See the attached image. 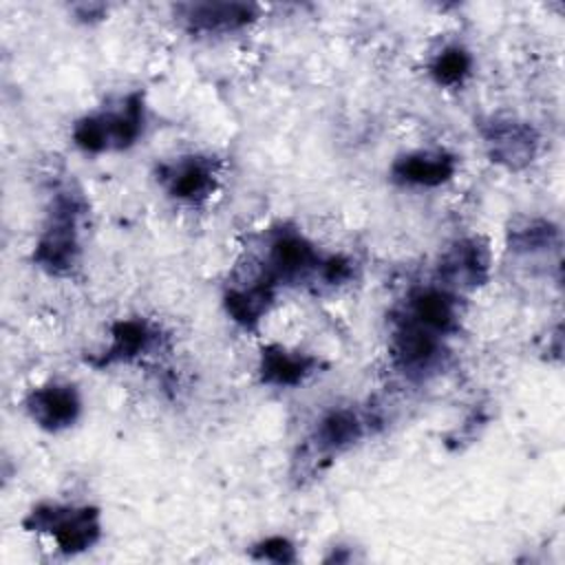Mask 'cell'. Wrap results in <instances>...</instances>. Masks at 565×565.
Wrapping results in <instances>:
<instances>
[{
  "label": "cell",
  "instance_id": "1",
  "mask_svg": "<svg viewBox=\"0 0 565 565\" xmlns=\"http://www.w3.org/2000/svg\"><path fill=\"white\" fill-rule=\"evenodd\" d=\"M82 214V203L75 194L62 192L55 196L49 221L35 243L33 260L51 274H68L79 254L77 241V218Z\"/></svg>",
  "mask_w": 565,
  "mask_h": 565
},
{
  "label": "cell",
  "instance_id": "2",
  "mask_svg": "<svg viewBox=\"0 0 565 565\" xmlns=\"http://www.w3.org/2000/svg\"><path fill=\"white\" fill-rule=\"evenodd\" d=\"M22 525L29 532H46L55 539L57 547L66 554H77L93 547L102 536L99 510L84 505H57V503H42L35 505Z\"/></svg>",
  "mask_w": 565,
  "mask_h": 565
},
{
  "label": "cell",
  "instance_id": "3",
  "mask_svg": "<svg viewBox=\"0 0 565 565\" xmlns=\"http://www.w3.org/2000/svg\"><path fill=\"white\" fill-rule=\"evenodd\" d=\"M483 139L492 161L510 170H521L532 163L539 148L536 130L530 124L512 117H492L486 121Z\"/></svg>",
  "mask_w": 565,
  "mask_h": 565
},
{
  "label": "cell",
  "instance_id": "4",
  "mask_svg": "<svg viewBox=\"0 0 565 565\" xmlns=\"http://www.w3.org/2000/svg\"><path fill=\"white\" fill-rule=\"evenodd\" d=\"M29 417L44 430L57 433L73 426L79 417L82 402L71 384H44L33 388L24 399Z\"/></svg>",
  "mask_w": 565,
  "mask_h": 565
},
{
  "label": "cell",
  "instance_id": "5",
  "mask_svg": "<svg viewBox=\"0 0 565 565\" xmlns=\"http://www.w3.org/2000/svg\"><path fill=\"white\" fill-rule=\"evenodd\" d=\"M320 256L313 245L298 232L285 230L269 243V254L265 263V274L276 282H289L305 278L309 271H318Z\"/></svg>",
  "mask_w": 565,
  "mask_h": 565
},
{
  "label": "cell",
  "instance_id": "6",
  "mask_svg": "<svg viewBox=\"0 0 565 565\" xmlns=\"http://www.w3.org/2000/svg\"><path fill=\"white\" fill-rule=\"evenodd\" d=\"M393 355L404 373L424 375L441 360L439 335L406 316L393 333Z\"/></svg>",
  "mask_w": 565,
  "mask_h": 565
},
{
  "label": "cell",
  "instance_id": "7",
  "mask_svg": "<svg viewBox=\"0 0 565 565\" xmlns=\"http://www.w3.org/2000/svg\"><path fill=\"white\" fill-rule=\"evenodd\" d=\"M490 254L479 238L457 241L439 263V276L448 287L475 289L488 280Z\"/></svg>",
  "mask_w": 565,
  "mask_h": 565
},
{
  "label": "cell",
  "instance_id": "8",
  "mask_svg": "<svg viewBox=\"0 0 565 565\" xmlns=\"http://www.w3.org/2000/svg\"><path fill=\"white\" fill-rule=\"evenodd\" d=\"M177 11L190 31L201 33L236 31L258 15V9L247 2H190L179 4Z\"/></svg>",
  "mask_w": 565,
  "mask_h": 565
},
{
  "label": "cell",
  "instance_id": "9",
  "mask_svg": "<svg viewBox=\"0 0 565 565\" xmlns=\"http://www.w3.org/2000/svg\"><path fill=\"white\" fill-rule=\"evenodd\" d=\"M170 196L188 203L203 201L214 190V166L203 157H183L159 170Z\"/></svg>",
  "mask_w": 565,
  "mask_h": 565
},
{
  "label": "cell",
  "instance_id": "10",
  "mask_svg": "<svg viewBox=\"0 0 565 565\" xmlns=\"http://www.w3.org/2000/svg\"><path fill=\"white\" fill-rule=\"evenodd\" d=\"M457 159L444 150H417L395 159L391 174L395 181L419 188H437L452 179Z\"/></svg>",
  "mask_w": 565,
  "mask_h": 565
},
{
  "label": "cell",
  "instance_id": "11",
  "mask_svg": "<svg viewBox=\"0 0 565 565\" xmlns=\"http://www.w3.org/2000/svg\"><path fill=\"white\" fill-rule=\"evenodd\" d=\"M406 316L437 335L452 333L459 327V305L448 289H417L408 300Z\"/></svg>",
  "mask_w": 565,
  "mask_h": 565
},
{
  "label": "cell",
  "instance_id": "12",
  "mask_svg": "<svg viewBox=\"0 0 565 565\" xmlns=\"http://www.w3.org/2000/svg\"><path fill=\"white\" fill-rule=\"evenodd\" d=\"M366 433V419L351 408H335L327 413L313 433L316 452L331 457L349 450Z\"/></svg>",
  "mask_w": 565,
  "mask_h": 565
},
{
  "label": "cell",
  "instance_id": "13",
  "mask_svg": "<svg viewBox=\"0 0 565 565\" xmlns=\"http://www.w3.org/2000/svg\"><path fill=\"white\" fill-rule=\"evenodd\" d=\"M318 360L307 353L289 351L278 344H269L260 351L258 373L265 384L271 386H298L307 375L313 373Z\"/></svg>",
  "mask_w": 565,
  "mask_h": 565
},
{
  "label": "cell",
  "instance_id": "14",
  "mask_svg": "<svg viewBox=\"0 0 565 565\" xmlns=\"http://www.w3.org/2000/svg\"><path fill=\"white\" fill-rule=\"evenodd\" d=\"M276 282L263 271L258 280H254L247 287H232L223 296V305L227 316L238 322L245 329H254L260 318L267 313L271 300H274Z\"/></svg>",
  "mask_w": 565,
  "mask_h": 565
},
{
  "label": "cell",
  "instance_id": "15",
  "mask_svg": "<svg viewBox=\"0 0 565 565\" xmlns=\"http://www.w3.org/2000/svg\"><path fill=\"white\" fill-rule=\"evenodd\" d=\"M110 335H113V340H110L108 349L97 360H90L95 366L130 362L137 355H141L143 351H148L150 342H152V331L141 320H119L113 324Z\"/></svg>",
  "mask_w": 565,
  "mask_h": 565
},
{
  "label": "cell",
  "instance_id": "16",
  "mask_svg": "<svg viewBox=\"0 0 565 565\" xmlns=\"http://www.w3.org/2000/svg\"><path fill=\"white\" fill-rule=\"evenodd\" d=\"M102 124L106 130L108 139V150H124L137 141L143 128V95L141 93H130L124 102L121 108L102 113Z\"/></svg>",
  "mask_w": 565,
  "mask_h": 565
},
{
  "label": "cell",
  "instance_id": "17",
  "mask_svg": "<svg viewBox=\"0 0 565 565\" xmlns=\"http://www.w3.org/2000/svg\"><path fill=\"white\" fill-rule=\"evenodd\" d=\"M558 241V230L545 218H521L508 230V247L516 254H536Z\"/></svg>",
  "mask_w": 565,
  "mask_h": 565
},
{
  "label": "cell",
  "instance_id": "18",
  "mask_svg": "<svg viewBox=\"0 0 565 565\" xmlns=\"http://www.w3.org/2000/svg\"><path fill=\"white\" fill-rule=\"evenodd\" d=\"M472 57L461 46H446L441 53L435 55L430 62V75L439 86L455 88L461 86L463 79L470 75Z\"/></svg>",
  "mask_w": 565,
  "mask_h": 565
},
{
  "label": "cell",
  "instance_id": "19",
  "mask_svg": "<svg viewBox=\"0 0 565 565\" xmlns=\"http://www.w3.org/2000/svg\"><path fill=\"white\" fill-rule=\"evenodd\" d=\"M73 141L86 150V152H104L108 150V139H106V130L102 124L99 115H90L84 117L75 124L73 128Z\"/></svg>",
  "mask_w": 565,
  "mask_h": 565
},
{
  "label": "cell",
  "instance_id": "20",
  "mask_svg": "<svg viewBox=\"0 0 565 565\" xmlns=\"http://www.w3.org/2000/svg\"><path fill=\"white\" fill-rule=\"evenodd\" d=\"M252 556L256 561H269V563L287 565V563H296V547L285 536H269V539L254 545Z\"/></svg>",
  "mask_w": 565,
  "mask_h": 565
},
{
  "label": "cell",
  "instance_id": "21",
  "mask_svg": "<svg viewBox=\"0 0 565 565\" xmlns=\"http://www.w3.org/2000/svg\"><path fill=\"white\" fill-rule=\"evenodd\" d=\"M320 276L329 285H340L351 278V260L344 256H329L320 260Z\"/></svg>",
  "mask_w": 565,
  "mask_h": 565
}]
</instances>
